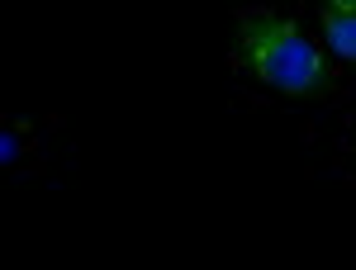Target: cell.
Wrapping results in <instances>:
<instances>
[{"label": "cell", "mask_w": 356, "mask_h": 270, "mask_svg": "<svg viewBox=\"0 0 356 270\" xmlns=\"http://www.w3.org/2000/svg\"><path fill=\"white\" fill-rule=\"evenodd\" d=\"M238 67H247L257 76V85L280 90V95H318L328 85L318 43L275 15H247L243 19Z\"/></svg>", "instance_id": "cell-1"}, {"label": "cell", "mask_w": 356, "mask_h": 270, "mask_svg": "<svg viewBox=\"0 0 356 270\" xmlns=\"http://www.w3.org/2000/svg\"><path fill=\"white\" fill-rule=\"evenodd\" d=\"M323 38L332 43V53H342V57L356 62V5L332 0L328 15H323Z\"/></svg>", "instance_id": "cell-2"}, {"label": "cell", "mask_w": 356, "mask_h": 270, "mask_svg": "<svg viewBox=\"0 0 356 270\" xmlns=\"http://www.w3.org/2000/svg\"><path fill=\"white\" fill-rule=\"evenodd\" d=\"M342 5H356V0H342Z\"/></svg>", "instance_id": "cell-3"}]
</instances>
